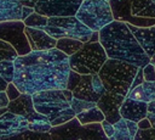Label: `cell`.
<instances>
[{
  "instance_id": "cell-37",
  "label": "cell",
  "mask_w": 155,
  "mask_h": 140,
  "mask_svg": "<svg viewBox=\"0 0 155 140\" xmlns=\"http://www.w3.org/2000/svg\"><path fill=\"white\" fill-rule=\"evenodd\" d=\"M143 82H145L144 80V75H143V68H139L138 72H137V74H136V77H134V79H133V83L131 85V90L134 89L136 86H138L139 84H142Z\"/></svg>"
},
{
  "instance_id": "cell-31",
  "label": "cell",
  "mask_w": 155,
  "mask_h": 140,
  "mask_svg": "<svg viewBox=\"0 0 155 140\" xmlns=\"http://www.w3.org/2000/svg\"><path fill=\"white\" fill-rule=\"evenodd\" d=\"M80 79H81V74L70 69V73H69V77H68V83H67V90L73 91L78 86V84L80 83Z\"/></svg>"
},
{
  "instance_id": "cell-4",
  "label": "cell",
  "mask_w": 155,
  "mask_h": 140,
  "mask_svg": "<svg viewBox=\"0 0 155 140\" xmlns=\"http://www.w3.org/2000/svg\"><path fill=\"white\" fill-rule=\"evenodd\" d=\"M138 69L137 66L131 63L108 58L98 75L107 91L127 97Z\"/></svg>"
},
{
  "instance_id": "cell-28",
  "label": "cell",
  "mask_w": 155,
  "mask_h": 140,
  "mask_svg": "<svg viewBox=\"0 0 155 140\" xmlns=\"http://www.w3.org/2000/svg\"><path fill=\"white\" fill-rule=\"evenodd\" d=\"M13 74H15V66L12 60H5L0 62V75L6 83L13 82Z\"/></svg>"
},
{
  "instance_id": "cell-15",
  "label": "cell",
  "mask_w": 155,
  "mask_h": 140,
  "mask_svg": "<svg viewBox=\"0 0 155 140\" xmlns=\"http://www.w3.org/2000/svg\"><path fill=\"white\" fill-rule=\"evenodd\" d=\"M136 40L144 50L148 57L155 56V26L151 27H136L130 23H126Z\"/></svg>"
},
{
  "instance_id": "cell-16",
  "label": "cell",
  "mask_w": 155,
  "mask_h": 140,
  "mask_svg": "<svg viewBox=\"0 0 155 140\" xmlns=\"http://www.w3.org/2000/svg\"><path fill=\"white\" fill-rule=\"evenodd\" d=\"M147 112H148V103L140 102L137 100H132L130 97H125V100L120 107L121 118L132 121L136 123L147 118Z\"/></svg>"
},
{
  "instance_id": "cell-26",
  "label": "cell",
  "mask_w": 155,
  "mask_h": 140,
  "mask_svg": "<svg viewBox=\"0 0 155 140\" xmlns=\"http://www.w3.org/2000/svg\"><path fill=\"white\" fill-rule=\"evenodd\" d=\"M47 22H48V17L42 16L40 13H36V12H33L29 17H27L23 21V23H24L25 27L38 28V29H44L47 26Z\"/></svg>"
},
{
  "instance_id": "cell-30",
  "label": "cell",
  "mask_w": 155,
  "mask_h": 140,
  "mask_svg": "<svg viewBox=\"0 0 155 140\" xmlns=\"http://www.w3.org/2000/svg\"><path fill=\"white\" fill-rule=\"evenodd\" d=\"M97 106V102H91V101H85V100H80V99H75L73 97L71 102H70V107L71 110L75 112V116L78 113H81L88 108H92V107H96Z\"/></svg>"
},
{
  "instance_id": "cell-18",
  "label": "cell",
  "mask_w": 155,
  "mask_h": 140,
  "mask_svg": "<svg viewBox=\"0 0 155 140\" xmlns=\"http://www.w3.org/2000/svg\"><path fill=\"white\" fill-rule=\"evenodd\" d=\"M23 5L19 0H0V23L7 21H21Z\"/></svg>"
},
{
  "instance_id": "cell-42",
  "label": "cell",
  "mask_w": 155,
  "mask_h": 140,
  "mask_svg": "<svg viewBox=\"0 0 155 140\" xmlns=\"http://www.w3.org/2000/svg\"><path fill=\"white\" fill-rule=\"evenodd\" d=\"M7 84H8V83H6V82L2 79V77L0 75V93H4V91L6 90V86H7Z\"/></svg>"
},
{
  "instance_id": "cell-34",
  "label": "cell",
  "mask_w": 155,
  "mask_h": 140,
  "mask_svg": "<svg viewBox=\"0 0 155 140\" xmlns=\"http://www.w3.org/2000/svg\"><path fill=\"white\" fill-rule=\"evenodd\" d=\"M143 75L145 82H155V65L148 63L145 67H143Z\"/></svg>"
},
{
  "instance_id": "cell-29",
  "label": "cell",
  "mask_w": 155,
  "mask_h": 140,
  "mask_svg": "<svg viewBox=\"0 0 155 140\" xmlns=\"http://www.w3.org/2000/svg\"><path fill=\"white\" fill-rule=\"evenodd\" d=\"M18 57V54L16 52V50L7 44L6 41L0 39V62L5 61V60H12L15 61Z\"/></svg>"
},
{
  "instance_id": "cell-20",
  "label": "cell",
  "mask_w": 155,
  "mask_h": 140,
  "mask_svg": "<svg viewBox=\"0 0 155 140\" xmlns=\"http://www.w3.org/2000/svg\"><path fill=\"white\" fill-rule=\"evenodd\" d=\"M127 97L145 103L155 101V82H143L134 89L130 90Z\"/></svg>"
},
{
  "instance_id": "cell-5",
  "label": "cell",
  "mask_w": 155,
  "mask_h": 140,
  "mask_svg": "<svg viewBox=\"0 0 155 140\" xmlns=\"http://www.w3.org/2000/svg\"><path fill=\"white\" fill-rule=\"evenodd\" d=\"M108 56L101 45L97 43H85L81 50L69 56L70 69L84 75V74H98Z\"/></svg>"
},
{
  "instance_id": "cell-47",
  "label": "cell",
  "mask_w": 155,
  "mask_h": 140,
  "mask_svg": "<svg viewBox=\"0 0 155 140\" xmlns=\"http://www.w3.org/2000/svg\"><path fill=\"white\" fill-rule=\"evenodd\" d=\"M154 65H155V63H154Z\"/></svg>"
},
{
  "instance_id": "cell-45",
  "label": "cell",
  "mask_w": 155,
  "mask_h": 140,
  "mask_svg": "<svg viewBox=\"0 0 155 140\" xmlns=\"http://www.w3.org/2000/svg\"><path fill=\"white\" fill-rule=\"evenodd\" d=\"M151 1H153V2H154V4H155V0H151Z\"/></svg>"
},
{
  "instance_id": "cell-9",
  "label": "cell",
  "mask_w": 155,
  "mask_h": 140,
  "mask_svg": "<svg viewBox=\"0 0 155 140\" xmlns=\"http://www.w3.org/2000/svg\"><path fill=\"white\" fill-rule=\"evenodd\" d=\"M47 26L57 27L62 30L64 38H73L76 40L88 43L93 32L87 28L84 23H81L75 16L70 17H48Z\"/></svg>"
},
{
  "instance_id": "cell-24",
  "label": "cell",
  "mask_w": 155,
  "mask_h": 140,
  "mask_svg": "<svg viewBox=\"0 0 155 140\" xmlns=\"http://www.w3.org/2000/svg\"><path fill=\"white\" fill-rule=\"evenodd\" d=\"M82 46H84V43L80 40H76L73 38H62V39L57 40L56 49L62 51L67 56H71V55L76 54L79 50H81Z\"/></svg>"
},
{
  "instance_id": "cell-14",
  "label": "cell",
  "mask_w": 155,
  "mask_h": 140,
  "mask_svg": "<svg viewBox=\"0 0 155 140\" xmlns=\"http://www.w3.org/2000/svg\"><path fill=\"white\" fill-rule=\"evenodd\" d=\"M24 32L31 51H46V50L56 49L57 40L50 37L44 29L25 27Z\"/></svg>"
},
{
  "instance_id": "cell-40",
  "label": "cell",
  "mask_w": 155,
  "mask_h": 140,
  "mask_svg": "<svg viewBox=\"0 0 155 140\" xmlns=\"http://www.w3.org/2000/svg\"><path fill=\"white\" fill-rule=\"evenodd\" d=\"M8 102H10V101H8V99H7L6 94H5V91H4V93H0V108L7 107Z\"/></svg>"
},
{
  "instance_id": "cell-8",
  "label": "cell",
  "mask_w": 155,
  "mask_h": 140,
  "mask_svg": "<svg viewBox=\"0 0 155 140\" xmlns=\"http://www.w3.org/2000/svg\"><path fill=\"white\" fill-rule=\"evenodd\" d=\"M84 0H38L34 11L46 17L75 16Z\"/></svg>"
},
{
  "instance_id": "cell-10",
  "label": "cell",
  "mask_w": 155,
  "mask_h": 140,
  "mask_svg": "<svg viewBox=\"0 0 155 140\" xmlns=\"http://www.w3.org/2000/svg\"><path fill=\"white\" fill-rule=\"evenodd\" d=\"M105 91L107 90L98 74H84L81 75L80 83L71 93L75 99L97 102Z\"/></svg>"
},
{
  "instance_id": "cell-1",
  "label": "cell",
  "mask_w": 155,
  "mask_h": 140,
  "mask_svg": "<svg viewBox=\"0 0 155 140\" xmlns=\"http://www.w3.org/2000/svg\"><path fill=\"white\" fill-rule=\"evenodd\" d=\"M13 84L22 94L67 89L70 73L69 56L57 49L31 51L13 61Z\"/></svg>"
},
{
  "instance_id": "cell-12",
  "label": "cell",
  "mask_w": 155,
  "mask_h": 140,
  "mask_svg": "<svg viewBox=\"0 0 155 140\" xmlns=\"http://www.w3.org/2000/svg\"><path fill=\"white\" fill-rule=\"evenodd\" d=\"M28 125L29 123L24 117L10 111L5 112L0 116V140L8 139L29 130Z\"/></svg>"
},
{
  "instance_id": "cell-41",
  "label": "cell",
  "mask_w": 155,
  "mask_h": 140,
  "mask_svg": "<svg viewBox=\"0 0 155 140\" xmlns=\"http://www.w3.org/2000/svg\"><path fill=\"white\" fill-rule=\"evenodd\" d=\"M38 0H19V2L23 6H28V7H34Z\"/></svg>"
},
{
  "instance_id": "cell-33",
  "label": "cell",
  "mask_w": 155,
  "mask_h": 140,
  "mask_svg": "<svg viewBox=\"0 0 155 140\" xmlns=\"http://www.w3.org/2000/svg\"><path fill=\"white\" fill-rule=\"evenodd\" d=\"M5 94H6L7 99H8V101H13V100H16L17 97H19V95H21L22 93L17 89V86H16L13 83H8L7 86H6Z\"/></svg>"
},
{
  "instance_id": "cell-39",
  "label": "cell",
  "mask_w": 155,
  "mask_h": 140,
  "mask_svg": "<svg viewBox=\"0 0 155 140\" xmlns=\"http://www.w3.org/2000/svg\"><path fill=\"white\" fill-rule=\"evenodd\" d=\"M137 125H138V129H142V130H147V129H150L151 128V124H150V122H149L148 118H144V119L139 121L137 123Z\"/></svg>"
},
{
  "instance_id": "cell-27",
  "label": "cell",
  "mask_w": 155,
  "mask_h": 140,
  "mask_svg": "<svg viewBox=\"0 0 155 140\" xmlns=\"http://www.w3.org/2000/svg\"><path fill=\"white\" fill-rule=\"evenodd\" d=\"M4 140H52V139L48 133H35L31 130H27L22 134H18Z\"/></svg>"
},
{
  "instance_id": "cell-17",
  "label": "cell",
  "mask_w": 155,
  "mask_h": 140,
  "mask_svg": "<svg viewBox=\"0 0 155 140\" xmlns=\"http://www.w3.org/2000/svg\"><path fill=\"white\" fill-rule=\"evenodd\" d=\"M7 111L24 117L28 122H30L39 114L34 108L33 97L29 94H21L19 97L13 101H10L7 105Z\"/></svg>"
},
{
  "instance_id": "cell-6",
  "label": "cell",
  "mask_w": 155,
  "mask_h": 140,
  "mask_svg": "<svg viewBox=\"0 0 155 140\" xmlns=\"http://www.w3.org/2000/svg\"><path fill=\"white\" fill-rule=\"evenodd\" d=\"M75 17L92 32H99L114 21L110 4L107 0H84Z\"/></svg>"
},
{
  "instance_id": "cell-11",
  "label": "cell",
  "mask_w": 155,
  "mask_h": 140,
  "mask_svg": "<svg viewBox=\"0 0 155 140\" xmlns=\"http://www.w3.org/2000/svg\"><path fill=\"white\" fill-rule=\"evenodd\" d=\"M114 21L130 23L136 27H151L155 26L154 18H140L134 17L131 12L132 0H109Z\"/></svg>"
},
{
  "instance_id": "cell-43",
  "label": "cell",
  "mask_w": 155,
  "mask_h": 140,
  "mask_svg": "<svg viewBox=\"0 0 155 140\" xmlns=\"http://www.w3.org/2000/svg\"><path fill=\"white\" fill-rule=\"evenodd\" d=\"M97 41H99V33L98 32H93V34L91 37V40L88 43H97Z\"/></svg>"
},
{
  "instance_id": "cell-2",
  "label": "cell",
  "mask_w": 155,
  "mask_h": 140,
  "mask_svg": "<svg viewBox=\"0 0 155 140\" xmlns=\"http://www.w3.org/2000/svg\"><path fill=\"white\" fill-rule=\"evenodd\" d=\"M98 33L99 43L108 58L124 61L138 68L150 63V57L147 56L126 23L113 21Z\"/></svg>"
},
{
  "instance_id": "cell-25",
  "label": "cell",
  "mask_w": 155,
  "mask_h": 140,
  "mask_svg": "<svg viewBox=\"0 0 155 140\" xmlns=\"http://www.w3.org/2000/svg\"><path fill=\"white\" fill-rule=\"evenodd\" d=\"M28 123H29L28 129L31 130V131H35V133H48L52 128L50 121L40 113Z\"/></svg>"
},
{
  "instance_id": "cell-38",
  "label": "cell",
  "mask_w": 155,
  "mask_h": 140,
  "mask_svg": "<svg viewBox=\"0 0 155 140\" xmlns=\"http://www.w3.org/2000/svg\"><path fill=\"white\" fill-rule=\"evenodd\" d=\"M33 12H35L34 11V7H28V6H23L22 7V18H21V21L23 22L27 17H29Z\"/></svg>"
},
{
  "instance_id": "cell-3",
  "label": "cell",
  "mask_w": 155,
  "mask_h": 140,
  "mask_svg": "<svg viewBox=\"0 0 155 140\" xmlns=\"http://www.w3.org/2000/svg\"><path fill=\"white\" fill-rule=\"evenodd\" d=\"M33 105L38 113L45 116L52 127L62 125L75 118V112L70 107L73 93L64 90H46L31 95Z\"/></svg>"
},
{
  "instance_id": "cell-13",
  "label": "cell",
  "mask_w": 155,
  "mask_h": 140,
  "mask_svg": "<svg viewBox=\"0 0 155 140\" xmlns=\"http://www.w3.org/2000/svg\"><path fill=\"white\" fill-rule=\"evenodd\" d=\"M124 100H125V96L105 91L103 96L97 101V107L103 112L105 121H108L111 124H115L121 119L120 107Z\"/></svg>"
},
{
  "instance_id": "cell-32",
  "label": "cell",
  "mask_w": 155,
  "mask_h": 140,
  "mask_svg": "<svg viewBox=\"0 0 155 140\" xmlns=\"http://www.w3.org/2000/svg\"><path fill=\"white\" fill-rule=\"evenodd\" d=\"M134 140H155V129L150 128L147 130L138 129Z\"/></svg>"
},
{
  "instance_id": "cell-21",
  "label": "cell",
  "mask_w": 155,
  "mask_h": 140,
  "mask_svg": "<svg viewBox=\"0 0 155 140\" xmlns=\"http://www.w3.org/2000/svg\"><path fill=\"white\" fill-rule=\"evenodd\" d=\"M79 140H109L104 134L101 123L80 125L78 130Z\"/></svg>"
},
{
  "instance_id": "cell-7",
  "label": "cell",
  "mask_w": 155,
  "mask_h": 140,
  "mask_svg": "<svg viewBox=\"0 0 155 140\" xmlns=\"http://www.w3.org/2000/svg\"><path fill=\"white\" fill-rule=\"evenodd\" d=\"M24 29L25 26L22 21H7L0 23V39L10 44L18 56H24L31 52Z\"/></svg>"
},
{
  "instance_id": "cell-44",
  "label": "cell",
  "mask_w": 155,
  "mask_h": 140,
  "mask_svg": "<svg viewBox=\"0 0 155 140\" xmlns=\"http://www.w3.org/2000/svg\"><path fill=\"white\" fill-rule=\"evenodd\" d=\"M5 112H7V107H2V108H0V116L4 114Z\"/></svg>"
},
{
  "instance_id": "cell-35",
  "label": "cell",
  "mask_w": 155,
  "mask_h": 140,
  "mask_svg": "<svg viewBox=\"0 0 155 140\" xmlns=\"http://www.w3.org/2000/svg\"><path fill=\"white\" fill-rule=\"evenodd\" d=\"M147 118L149 119L151 128L155 129V101L148 103V112H147Z\"/></svg>"
},
{
  "instance_id": "cell-46",
  "label": "cell",
  "mask_w": 155,
  "mask_h": 140,
  "mask_svg": "<svg viewBox=\"0 0 155 140\" xmlns=\"http://www.w3.org/2000/svg\"><path fill=\"white\" fill-rule=\"evenodd\" d=\"M107 1H109V0H107Z\"/></svg>"
},
{
  "instance_id": "cell-19",
  "label": "cell",
  "mask_w": 155,
  "mask_h": 140,
  "mask_svg": "<svg viewBox=\"0 0 155 140\" xmlns=\"http://www.w3.org/2000/svg\"><path fill=\"white\" fill-rule=\"evenodd\" d=\"M138 131L136 122L121 118L114 124V135L109 140H134Z\"/></svg>"
},
{
  "instance_id": "cell-23",
  "label": "cell",
  "mask_w": 155,
  "mask_h": 140,
  "mask_svg": "<svg viewBox=\"0 0 155 140\" xmlns=\"http://www.w3.org/2000/svg\"><path fill=\"white\" fill-rule=\"evenodd\" d=\"M78 118V121L82 124V125H86V124H92V123H102L105 117L103 114V112L96 106V107H92V108H88L81 113H78L75 116Z\"/></svg>"
},
{
  "instance_id": "cell-22",
  "label": "cell",
  "mask_w": 155,
  "mask_h": 140,
  "mask_svg": "<svg viewBox=\"0 0 155 140\" xmlns=\"http://www.w3.org/2000/svg\"><path fill=\"white\" fill-rule=\"evenodd\" d=\"M131 12L134 17L155 19V4L151 0H132Z\"/></svg>"
},
{
  "instance_id": "cell-36",
  "label": "cell",
  "mask_w": 155,
  "mask_h": 140,
  "mask_svg": "<svg viewBox=\"0 0 155 140\" xmlns=\"http://www.w3.org/2000/svg\"><path fill=\"white\" fill-rule=\"evenodd\" d=\"M101 125H102V129H103L104 134L107 135V138L110 139V138L114 135V124H111V123H109L108 121L104 119V121L101 123Z\"/></svg>"
}]
</instances>
